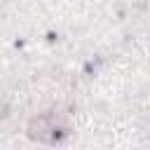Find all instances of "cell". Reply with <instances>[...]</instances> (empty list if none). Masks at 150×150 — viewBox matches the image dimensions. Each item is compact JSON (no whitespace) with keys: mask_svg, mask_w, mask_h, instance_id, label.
Returning <instances> with one entry per match:
<instances>
[{"mask_svg":"<svg viewBox=\"0 0 150 150\" xmlns=\"http://www.w3.org/2000/svg\"><path fill=\"white\" fill-rule=\"evenodd\" d=\"M28 134H30V138H35V141L54 143V141H59V138L66 134V129L59 124L56 115L47 112V115H40V117H33V120H30Z\"/></svg>","mask_w":150,"mask_h":150,"instance_id":"6da1fadb","label":"cell"},{"mask_svg":"<svg viewBox=\"0 0 150 150\" xmlns=\"http://www.w3.org/2000/svg\"><path fill=\"white\" fill-rule=\"evenodd\" d=\"M0 115H5V103H2V98H0Z\"/></svg>","mask_w":150,"mask_h":150,"instance_id":"7a4b0ae2","label":"cell"}]
</instances>
